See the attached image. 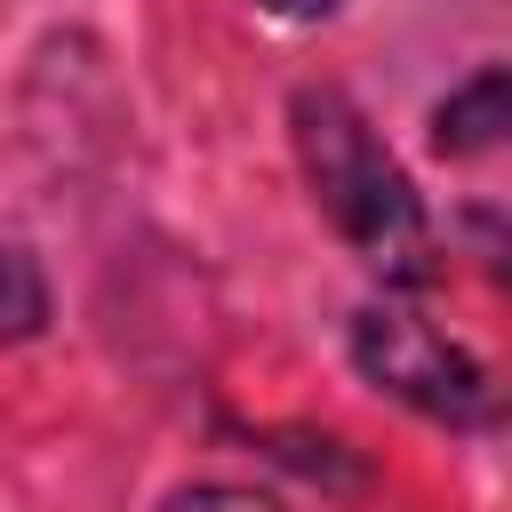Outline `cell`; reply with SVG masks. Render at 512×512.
<instances>
[{
	"instance_id": "obj_5",
	"label": "cell",
	"mask_w": 512,
	"mask_h": 512,
	"mask_svg": "<svg viewBox=\"0 0 512 512\" xmlns=\"http://www.w3.org/2000/svg\"><path fill=\"white\" fill-rule=\"evenodd\" d=\"M160 512H288V504L264 496V488H248V480H192V488H176Z\"/></svg>"
},
{
	"instance_id": "obj_2",
	"label": "cell",
	"mask_w": 512,
	"mask_h": 512,
	"mask_svg": "<svg viewBox=\"0 0 512 512\" xmlns=\"http://www.w3.org/2000/svg\"><path fill=\"white\" fill-rule=\"evenodd\" d=\"M344 344H352V368L384 400L416 408L424 424H448V432H488L496 424V376L480 368V352H464L424 312H408L392 296L384 304H360L352 328H344Z\"/></svg>"
},
{
	"instance_id": "obj_6",
	"label": "cell",
	"mask_w": 512,
	"mask_h": 512,
	"mask_svg": "<svg viewBox=\"0 0 512 512\" xmlns=\"http://www.w3.org/2000/svg\"><path fill=\"white\" fill-rule=\"evenodd\" d=\"M264 16H280V24H320V16H336V0H256Z\"/></svg>"
},
{
	"instance_id": "obj_1",
	"label": "cell",
	"mask_w": 512,
	"mask_h": 512,
	"mask_svg": "<svg viewBox=\"0 0 512 512\" xmlns=\"http://www.w3.org/2000/svg\"><path fill=\"white\" fill-rule=\"evenodd\" d=\"M288 144H296L312 208L384 288H432L440 280V232H432L424 192L408 184V168L392 160L376 120L336 80H304L288 96Z\"/></svg>"
},
{
	"instance_id": "obj_3",
	"label": "cell",
	"mask_w": 512,
	"mask_h": 512,
	"mask_svg": "<svg viewBox=\"0 0 512 512\" xmlns=\"http://www.w3.org/2000/svg\"><path fill=\"white\" fill-rule=\"evenodd\" d=\"M432 152L440 160H488L512 128V72L504 64H480L472 80H456L440 104H432Z\"/></svg>"
},
{
	"instance_id": "obj_4",
	"label": "cell",
	"mask_w": 512,
	"mask_h": 512,
	"mask_svg": "<svg viewBox=\"0 0 512 512\" xmlns=\"http://www.w3.org/2000/svg\"><path fill=\"white\" fill-rule=\"evenodd\" d=\"M48 328V272L24 240H0V336L24 344Z\"/></svg>"
}]
</instances>
